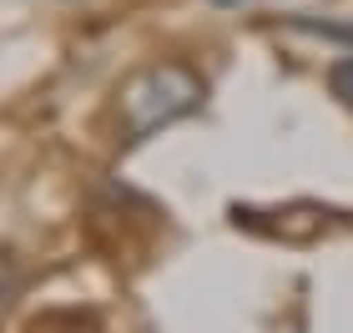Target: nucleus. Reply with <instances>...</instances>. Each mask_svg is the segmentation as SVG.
<instances>
[{"mask_svg":"<svg viewBox=\"0 0 353 333\" xmlns=\"http://www.w3.org/2000/svg\"><path fill=\"white\" fill-rule=\"evenodd\" d=\"M197 101H202V81L187 66H176V61H167V66H147L141 76H132V81L121 86V126H126L132 141L152 137L157 126L187 117Z\"/></svg>","mask_w":353,"mask_h":333,"instance_id":"1","label":"nucleus"},{"mask_svg":"<svg viewBox=\"0 0 353 333\" xmlns=\"http://www.w3.org/2000/svg\"><path fill=\"white\" fill-rule=\"evenodd\" d=\"M333 86H339V97L353 106V61H339V66H333Z\"/></svg>","mask_w":353,"mask_h":333,"instance_id":"2","label":"nucleus"},{"mask_svg":"<svg viewBox=\"0 0 353 333\" xmlns=\"http://www.w3.org/2000/svg\"><path fill=\"white\" fill-rule=\"evenodd\" d=\"M217 6H237V0H217Z\"/></svg>","mask_w":353,"mask_h":333,"instance_id":"3","label":"nucleus"}]
</instances>
